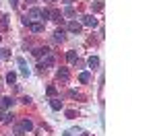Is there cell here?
<instances>
[{"label": "cell", "instance_id": "cell-19", "mask_svg": "<svg viewBox=\"0 0 155 136\" xmlns=\"http://www.w3.org/2000/svg\"><path fill=\"white\" fill-rule=\"evenodd\" d=\"M0 58H2V60H6V58H11V52H8L6 48H2V49H0Z\"/></svg>", "mask_w": 155, "mask_h": 136}, {"label": "cell", "instance_id": "cell-1", "mask_svg": "<svg viewBox=\"0 0 155 136\" xmlns=\"http://www.w3.org/2000/svg\"><path fill=\"white\" fill-rule=\"evenodd\" d=\"M27 19H29V21H31V19L41 21V8H29V12H27Z\"/></svg>", "mask_w": 155, "mask_h": 136}, {"label": "cell", "instance_id": "cell-17", "mask_svg": "<svg viewBox=\"0 0 155 136\" xmlns=\"http://www.w3.org/2000/svg\"><path fill=\"white\" fill-rule=\"evenodd\" d=\"M12 103H15V99H11V97H4V99H2V107H11Z\"/></svg>", "mask_w": 155, "mask_h": 136}, {"label": "cell", "instance_id": "cell-14", "mask_svg": "<svg viewBox=\"0 0 155 136\" xmlns=\"http://www.w3.org/2000/svg\"><path fill=\"white\" fill-rule=\"evenodd\" d=\"M21 128H23L25 132H29V130H31V128H33V124L29 122V120H23V122H21Z\"/></svg>", "mask_w": 155, "mask_h": 136}, {"label": "cell", "instance_id": "cell-4", "mask_svg": "<svg viewBox=\"0 0 155 136\" xmlns=\"http://www.w3.org/2000/svg\"><path fill=\"white\" fill-rule=\"evenodd\" d=\"M17 64H19V68H21V72H23L25 76H29V72H31V70H29V66L25 64V60H23V58H17Z\"/></svg>", "mask_w": 155, "mask_h": 136}, {"label": "cell", "instance_id": "cell-26", "mask_svg": "<svg viewBox=\"0 0 155 136\" xmlns=\"http://www.w3.org/2000/svg\"><path fill=\"white\" fill-rule=\"evenodd\" d=\"M6 19L8 17H0V27H6Z\"/></svg>", "mask_w": 155, "mask_h": 136}, {"label": "cell", "instance_id": "cell-8", "mask_svg": "<svg viewBox=\"0 0 155 136\" xmlns=\"http://www.w3.org/2000/svg\"><path fill=\"white\" fill-rule=\"evenodd\" d=\"M68 31H71V33H79V31H81V23L71 21V23H68Z\"/></svg>", "mask_w": 155, "mask_h": 136}, {"label": "cell", "instance_id": "cell-5", "mask_svg": "<svg viewBox=\"0 0 155 136\" xmlns=\"http://www.w3.org/2000/svg\"><path fill=\"white\" fill-rule=\"evenodd\" d=\"M29 29H31L33 33H41V31H44V23H39V21H37V23H29Z\"/></svg>", "mask_w": 155, "mask_h": 136}, {"label": "cell", "instance_id": "cell-18", "mask_svg": "<svg viewBox=\"0 0 155 136\" xmlns=\"http://www.w3.org/2000/svg\"><path fill=\"white\" fill-rule=\"evenodd\" d=\"M15 81H17V74H15V72H8V74H6V83H8V85H12Z\"/></svg>", "mask_w": 155, "mask_h": 136}, {"label": "cell", "instance_id": "cell-20", "mask_svg": "<svg viewBox=\"0 0 155 136\" xmlns=\"http://www.w3.org/2000/svg\"><path fill=\"white\" fill-rule=\"evenodd\" d=\"M46 93H48L50 97H54V95H56V93H58V91H56V87H54V85H50L48 89H46Z\"/></svg>", "mask_w": 155, "mask_h": 136}, {"label": "cell", "instance_id": "cell-29", "mask_svg": "<svg viewBox=\"0 0 155 136\" xmlns=\"http://www.w3.org/2000/svg\"><path fill=\"white\" fill-rule=\"evenodd\" d=\"M62 2H66V4H71V2H72V0H62Z\"/></svg>", "mask_w": 155, "mask_h": 136}, {"label": "cell", "instance_id": "cell-27", "mask_svg": "<svg viewBox=\"0 0 155 136\" xmlns=\"http://www.w3.org/2000/svg\"><path fill=\"white\" fill-rule=\"evenodd\" d=\"M21 103H25V105H27V103H31V97H23V99H21Z\"/></svg>", "mask_w": 155, "mask_h": 136}, {"label": "cell", "instance_id": "cell-15", "mask_svg": "<svg viewBox=\"0 0 155 136\" xmlns=\"http://www.w3.org/2000/svg\"><path fill=\"white\" fill-rule=\"evenodd\" d=\"M66 60L71 62V64H74V62H77V52H68V54H66Z\"/></svg>", "mask_w": 155, "mask_h": 136}, {"label": "cell", "instance_id": "cell-10", "mask_svg": "<svg viewBox=\"0 0 155 136\" xmlns=\"http://www.w3.org/2000/svg\"><path fill=\"white\" fill-rule=\"evenodd\" d=\"M79 134H83V130H81V128H71V130H66L62 136H79Z\"/></svg>", "mask_w": 155, "mask_h": 136}, {"label": "cell", "instance_id": "cell-13", "mask_svg": "<svg viewBox=\"0 0 155 136\" xmlns=\"http://www.w3.org/2000/svg\"><path fill=\"white\" fill-rule=\"evenodd\" d=\"M89 66L95 70L97 66H99V58H97V56H91V58H89Z\"/></svg>", "mask_w": 155, "mask_h": 136}, {"label": "cell", "instance_id": "cell-6", "mask_svg": "<svg viewBox=\"0 0 155 136\" xmlns=\"http://www.w3.org/2000/svg\"><path fill=\"white\" fill-rule=\"evenodd\" d=\"M50 107H52V109H62V101H60V99H56V97H52L50 99Z\"/></svg>", "mask_w": 155, "mask_h": 136}, {"label": "cell", "instance_id": "cell-25", "mask_svg": "<svg viewBox=\"0 0 155 136\" xmlns=\"http://www.w3.org/2000/svg\"><path fill=\"white\" fill-rule=\"evenodd\" d=\"M93 8H95V11H104V4H101V2H95Z\"/></svg>", "mask_w": 155, "mask_h": 136}, {"label": "cell", "instance_id": "cell-3", "mask_svg": "<svg viewBox=\"0 0 155 136\" xmlns=\"http://www.w3.org/2000/svg\"><path fill=\"white\" fill-rule=\"evenodd\" d=\"M83 25H87V27H97V19L93 14H87V17H83Z\"/></svg>", "mask_w": 155, "mask_h": 136}, {"label": "cell", "instance_id": "cell-22", "mask_svg": "<svg viewBox=\"0 0 155 136\" xmlns=\"http://www.w3.org/2000/svg\"><path fill=\"white\" fill-rule=\"evenodd\" d=\"M15 136H25V130L21 128V126H17V128H15Z\"/></svg>", "mask_w": 155, "mask_h": 136}, {"label": "cell", "instance_id": "cell-24", "mask_svg": "<svg viewBox=\"0 0 155 136\" xmlns=\"http://www.w3.org/2000/svg\"><path fill=\"white\" fill-rule=\"evenodd\" d=\"M66 118H71V120H72V118H77V111L68 109V111H66Z\"/></svg>", "mask_w": 155, "mask_h": 136}, {"label": "cell", "instance_id": "cell-21", "mask_svg": "<svg viewBox=\"0 0 155 136\" xmlns=\"http://www.w3.org/2000/svg\"><path fill=\"white\" fill-rule=\"evenodd\" d=\"M46 19H50V11H46V8H41V23H44Z\"/></svg>", "mask_w": 155, "mask_h": 136}, {"label": "cell", "instance_id": "cell-9", "mask_svg": "<svg viewBox=\"0 0 155 136\" xmlns=\"http://www.w3.org/2000/svg\"><path fill=\"white\" fill-rule=\"evenodd\" d=\"M46 54H50L48 48H37V49H33V56H35V58H41V56H46Z\"/></svg>", "mask_w": 155, "mask_h": 136}, {"label": "cell", "instance_id": "cell-2", "mask_svg": "<svg viewBox=\"0 0 155 136\" xmlns=\"http://www.w3.org/2000/svg\"><path fill=\"white\" fill-rule=\"evenodd\" d=\"M68 76H71V74H68V68H60L58 72H56V78L62 81V83H66V81H68Z\"/></svg>", "mask_w": 155, "mask_h": 136}, {"label": "cell", "instance_id": "cell-16", "mask_svg": "<svg viewBox=\"0 0 155 136\" xmlns=\"http://www.w3.org/2000/svg\"><path fill=\"white\" fill-rule=\"evenodd\" d=\"M54 39H56V41H64V31H62V29H58V31L54 33Z\"/></svg>", "mask_w": 155, "mask_h": 136}, {"label": "cell", "instance_id": "cell-11", "mask_svg": "<svg viewBox=\"0 0 155 136\" xmlns=\"http://www.w3.org/2000/svg\"><path fill=\"white\" fill-rule=\"evenodd\" d=\"M50 19H52V21H60V19H62V12L56 11V8H54V11H50Z\"/></svg>", "mask_w": 155, "mask_h": 136}, {"label": "cell", "instance_id": "cell-7", "mask_svg": "<svg viewBox=\"0 0 155 136\" xmlns=\"http://www.w3.org/2000/svg\"><path fill=\"white\" fill-rule=\"evenodd\" d=\"M39 64H41L44 68H48V66H54V58H52L50 54H46V56H44V62H39Z\"/></svg>", "mask_w": 155, "mask_h": 136}, {"label": "cell", "instance_id": "cell-28", "mask_svg": "<svg viewBox=\"0 0 155 136\" xmlns=\"http://www.w3.org/2000/svg\"><path fill=\"white\" fill-rule=\"evenodd\" d=\"M8 2H11V6H17L19 4V0H8Z\"/></svg>", "mask_w": 155, "mask_h": 136}, {"label": "cell", "instance_id": "cell-12", "mask_svg": "<svg viewBox=\"0 0 155 136\" xmlns=\"http://www.w3.org/2000/svg\"><path fill=\"white\" fill-rule=\"evenodd\" d=\"M91 81V74L89 72H81L79 74V83H89Z\"/></svg>", "mask_w": 155, "mask_h": 136}, {"label": "cell", "instance_id": "cell-23", "mask_svg": "<svg viewBox=\"0 0 155 136\" xmlns=\"http://www.w3.org/2000/svg\"><path fill=\"white\" fill-rule=\"evenodd\" d=\"M64 14H66V17H72V14H74V8H72V6H66V8H64Z\"/></svg>", "mask_w": 155, "mask_h": 136}, {"label": "cell", "instance_id": "cell-30", "mask_svg": "<svg viewBox=\"0 0 155 136\" xmlns=\"http://www.w3.org/2000/svg\"><path fill=\"white\" fill-rule=\"evenodd\" d=\"M27 2H35V0H27Z\"/></svg>", "mask_w": 155, "mask_h": 136}]
</instances>
